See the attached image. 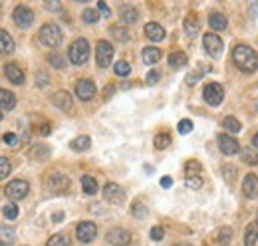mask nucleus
Masks as SVG:
<instances>
[{
  "label": "nucleus",
  "instance_id": "obj_46",
  "mask_svg": "<svg viewBox=\"0 0 258 246\" xmlns=\"http://www.w3.org/2000/svg\"><path fill=\"white\" fill-rule=\"evenodd\" d=\"M97 10H99L103 16H109V14H111V10H109V6H107L105 2H97Z\"/></svg>",
  "mask_w": 258,
  "mask_h": 246
},
{
  "label": "nucleus",
  "instance_id": "obj_10",
  "mask_svg": "<svg viewBox=\"0 0 258 246\" xmlns=\"http://www.w3.org/2000/svg\"><path fill=\"white\" fill-rule=\"evenodd\" d=\"M103 197H105L107 203L119 205V203H123L125 193H123V189H121L117 183H107L105 187H103Z\"/></svg>",
  "mask_w": 258,
  "mask_h": 246
},
{
  "label": "nucleus",
  "instance_id": "obj_3",
  "mask_svg": "<svg viewBox=\"0 0 258 246\" xmlns=\"http://www.w3.org/2000/svg\"><path fill=\"white\" fill-rule=\"evenodd\" d=\"M40 42L48 48H58L62 44V30L56 26V24H44L40 28V34H38Z\"/></svg>",
  "mask_w": 258,
  "mask_h": 246
},
{
  "label": "nucleus",
  "instance_id": "obj_41",
  "mask_svg": "<svg viewBox=\"0 0 258 246\" xmlns=\"http://www.w3.org/2000/svg\"><path fill=\"white\" fill-rule=\"evenodd\" d=\"M131 213H133V216H137V218H143V216L147 215V211H145V207H143L141 203H133Z\"/></svg>",
  "mask_w": 258,
  "mask_h": 246
},
{
  "label": "nucleus",
  "instance_id": "obj_9",
  "mask_svg": "<svg viewBox=\"0 0 258 246\" xmlns=\"http://www.w3.org/2000/svg\"><path fill=\"white\" fill-rule=\"evenodd\" d=\"M97 234V226L94 222L86 220V222H80L78 228H76V236L80 242H92Z\"/></svg>",
  "mask_w": 258,
  "mask_h": 246
},
{
  "label": "nucleus",
  "instance_id": "obj_25",
  "mask_svg": "<svg viewBox=\"0 0 258 246\" xmlns=\"http://www.w3.org/2000/svg\"><path fill=\"white\" fill-rule=\"evenodd\" d=\"M169 66L173 70H181L183 66H187V54L185 52H173L169 56Z\"/></svg>",
  "mask_w": 258,
  "mask_h": 246
},
{
  "label": "nucleus",
  "instance_id": "obj_21",
  "mask_svg": "<svg viewBox=\"0 0 258 246\" xmlns=\"http://www.w3.org/2000/svg\"><path fill=\"white\" fill-rule=\"evenodd\" d=\"M0 52L2 54H12L14 52V40L6 30H0Z\"/></svg>",
  "mask_w": 258,
  "mask_h": 246
},
{
  "label": "nucleus",
  "instance_id": "obj_31",
  "mask_svg": "<svg viewBox=\"0 0 258 246\" xmlns=\"http://www.w3.org/2000/svg\"><path fill=\"white\" fill-rule=\"evenodd\" d=\"M223 127H225L228 133H238L242 127H240V121L238 119H234V117H226L225 121H223Z\"/></svg>",
  "mask_w": 258,
  "mask_h": 246
},
{
  "label": "nucleus",
  "instance_id": "obj_50",
  "mask_svg": "<svg viewBox=\"0 0 258 246\" xmlns=\"http://www.w3.org/2000/svg\"><path fill=\"white\" fill-rule=\"evenodd\" d=\"M40 133H42V135H48V133H50V125H48V123H44V125L40 127Z\"/></svg>",
  "mask_w": 258,
  "mask_h": 246
},
{
  "label": "nucleus",
  "instance_id": "obj_6",
  "mask_svg": "<svg viewBox=\"0 0 258 246\" xmlns=\"http://www.w3.org/2000/svg\"><path fill=\"white\" fill-rule=\"evenodd\" d=\"M113 60V46L105 40H99L96 46V61L99 68H107Z\"/></svg>",
  "mask_w": 258,
  "mask_h": 246
},
{
  "label": "nucleus",
  "instance_id": "obj_4",
  "mask_svg": "<svg viewBox=\"0 0 258 246\" xmlns=\"http://www.w3.org/2000/svg\"><path fill=\"white\" fill-rule=\"evenodd\" d=\"M28 191H30V184L26 183V181H22V179H16V181H10V183L6 184V189H4V193H6V197L10 199V201H22L26 195H28Z\"/></svg>",
  "mask_w": 258,
  "mask_h": 246
},
{
  "label": "nucleus",
  "instance_id": "obj_5",
  "mask_svg": "<svg viewBox=\"0 0 258 246\" xmlns=\"http://www.w3.org/2000/svg\"><path fill=\"white\" fill-rule=\"evenodd\" d=\"M203 97H205V101H207L209 105L217 107V105H221L223 99H225V90H223L221 84H207L205 90H203Z\"/></svg>",
  "mask_w": 258,
  "mask_h": 246
},
{
  "label": "nucleus",
  "instance_id": "obj_14",
  "mask_svg": "<svg viewBox=\"0 0 258 246\" xmlns=\"http://www.w3.org/2000/svg\"><path fill=\"white\" fill-rule=\"evenodd\" d=\"M4 74H6V78L12 84H16V86H22L24 84V72H22V68L18 64H6Z\"/></svg>",
  "mask_w": 258,
  "mask_h": 246
},
{
  "label": "nucleus",
  "instance_id": "obj_13",
  "mask_svg": "<svg viewBox=\"0 0 258 246\" xmlns=\"http://www.w3.org/2000/svg\"><path fill=\"white\" fill-rule=\"evenodd\" d=\"M217 143H219V149L225 155H234V153H238V149H240V143H238L234 137L225 135V133L217 137Z\"/></svg>",
  "mask_w": 258,
  "mask_h": 246
},
{
  "label": "nucleus",
  "instance_id": "obj_23",
  "mask_svg": "<svg viewBox=\"0 0 258 246\" xmlns=\"http://www.w3.org/2000/svg\"><path fill=\"white\" fill-rule=\"evenodd\" d=\"M119 16H121V20L125 22V24H133V22H137V18H139V12L133 8V6H121V10H119Z\"/></svg>",
  "mask_w": 258,
  "mask_h": 246
},
{
  "label": "nucleus",
  "instance_id": "obj_38",
  "mask_svg": "<svg viewBox=\"0 0 258 246\" xmlns=\"http://www.w3.org/2000/svg\"><path fill=\"white\" fill-rule=\"evenodd\" d=\"M48 61H50V64H52L54 68H64V66H66L64 56H62V54H58L56 50H54V52H52V54L48 56Z\"/></svg>",
  "mask_w": 258,
  "mask_h": 246
},
{
  "label": "nucleus",
  "instance_id": "obj_11",
  "mask_svg": "<svg viewBox=\"0 0 258 246\" xmlns=\"http://www.w3.org/2000/svg\"><path fill=\"white\" fill-rule=\"evenodd\" d=\"M107 242L113 246H127L131 242V234H129V230L125 228H111L109 232H107Z\"/></svg>",
  "mask_w": 258,
  "mask_h": 246
},
{
  "label": "nucleus",
  "instance_id": "obj_49",
  "mask_svg": "<svg viewBox=\"0 0 258 246\" xmlns=\"http://www.w3.org/2000/svg\"><path fill=\"white\" fill-rule=\"evenodd\" d=\"M171 184H173L171 177H163V179H161V187H165V189H167V187H171Z\"/></svg>",
  "mask_w": 258,
  "mask_h": 246
},
{
  "label": "nucleus",
  "instance_id": "obj_37",
  "mask_svg": "<svg viewBox=\"0 0 258 246\" xmlns=\"http://www.w3.org/2000/svg\"><path fill=\"white\" fill-rule=\"evenodd\" d=\"M2 213H4V216H6L8 220H14V218L18 216V207H16L14 203H8V205H4Z\"/></svg>",
  "mask_w": 258,
  "mask_h": 246
},
{
  "label": "nucleus",
  "instance_id": "obj_30",
  "mask_svg": "<svg viewBox=\"0 0 258 246\" xmlns=\"http://www.w3.org/2000/svg\"><path fill=\"white\" fill-rule=\"evenodd\" d=\"M258 240V226L256 224H250L244 232V246H254Z\"/></svg>",
  "mask_w": 258,
  "mask_h": 246
},
{
  "label": "nucleus",
  "instance_id": "obj_44",
  "mask_svg": "<svg viewBox=\"0 0 258 246\" xmlns=\"http://www.w3.org/2000/svg\"><path fill=\"white\" fill-rule=\"evenodd\" d=\"M187 181V187H191V189H199L201 184H203V177H193V179H185Z\"/></svg>",
  "mask_w": 258,
  "mask_h": 246
},
{
  "label": "nucleus",
  "instance_id": "obj_12",
  "mask_svg": "<svg viewBox=\"0 0 258 246\" xmlns=\"http://www.w3.org/2000/svg\"><path fill=\"white\" fill-rule=\"evenodd\" d=\"M76 95L82 99V101H90L94 95H96V84L92 80H80L76 84Z\"/></svg>",
  "mask_w": 258,
  "mask_h": 246
},
{
  "label": "nucleus",
  "instance_id": "obj_18",
  "mask_svg": "<svg viewBox=\"0 0 258 246\" xmlns=\"http://www.w3.org/2000/svg\"><path fill=\"white\" fill-rule=\"evenodd\" d=\"M145 36L149 40H153V42H161L163 38H165V30H163L161 24L149 22V24H145Z\"/></svg>",
  "mask_w": 258,
  "mask_h": 246
},
{
  "label": "nucleus",
  "instance_id": "obj_45",
  "mask_svg": "<svg viewBox=\"0 0 258 246\" xmlns=\"http://www.w3.org/2000/svg\"><path fill=\"white\" fill-rule=\"evenodd\" d=\"M151 238H153V240H163L161 226H153V228H151Z\"/></svg>",
  "mask_w": 258,
  "mask_h": 246
},
{
  "label": "nucleus",
  "instance_id": "obj_8",
  "mask_svg": "<svg viewBox=\"0 0 258 246\" xmlns=\"http://www.w3.org/2000/svg\"><path fill=\"white\" fill-rule=\"evenodd\" d=\"M12 18H14V24H16L18 28H28V26L34 22V12L28 8V6L20 4V6H16V8H14Z\"/></svg>",
  "mask_w": 258,
  "mask_h": 246
},
{
  "label": "nucleus",
  "instance_id": "obj_34",
  "mask_svg": "<svg viewBox=\"0 0 258 246\" xmlns=\"http://www.w3.org/2000/svg\"><path fill=\"white\" fill-rule=\"evenodd\" d=\"M113 70H115V74H117V76L125 78V76H129V72H131V66H129L125 60H119L115 66H113Z\"/></svg>",
  "mask_w": 258,
  "mask_h": 246
},
{
  "label": "nucleus",
  "instance_id": "obj_7",
  "mask_svg": "<svg viewBox=\"0 0 258 246\" xmlns=\"http://www.w3.org/2000/svg\"><path fill=\"white\" fill-rule=\"evenodd\" d=\"M203 46H205L207 54L213 56V58H219V56L223 54V48H225V44H223V40L219 38V34H213V32L203 36Z\"/></svg>",
  "mask_w": 258,
  "mask_h": 246
},
{
  "label": "nucleus",
  "instance_id": "obj_29",
  "mask_svg": "<svg viewBox=\"0 0 258 246\" xmlns=\"http://www.w3.org/2000/svg\"><path fill=\"white\" fill-rule=\"evenodd\" d=\"M240 159H242V163H246V165H258L256 149H250V147L242 149V151H240Z\"/></svg>",
  "mask_w": 258,
  "mask_h": 246
},
{
  "label": "nucleus",
  "instance_id": "obj_43",
  "mask_svg": "<svg viewBox=\"0 0 258 246\" xmlns=\"http://www.w3.org/2000/svg\"><path fill=\"white\" fill-rule=\"evenodd\" d=\"M4 143H6V145H10V147H16L18 137H16L14 133H6V135H4Z\"/></svg>",
  "mask_w": 258,
  "mask_h": 246
},
{
  "label": "nucleus",
  "instance_id": "obj_17",
  "mask_svg": "<svg viewBox=\"0 0 258 246\" xmlns=\"http://www.w3.org/2000/svg\"><path fill=\"white\" fill-rule=\"evenodd\" d=\"M52 103H54L58 109H62V111H70L72 105H74L72 95H70L68 92H56L54 95H52Z\"/></svg>",
  "mask_w": 258,
  "mask_h": 246
},
{
  "label": "nucleus",
  "instance_id": "obj_1",
  "mask_svg": "<svg viewBox=\"0 0 258 246\" xmlns=\"http://www.w3.org/2000/svg\"><path fill=\"white\" fill-rule=\"evenodd\" d=\"M232 61H234V66L240 72H246V74L258 70V54L250 46H244V44L234 46V50H232Z\"/></svg>",
  "mask_w": 258,
  "mask_h": 246
},
{
  "label": "nucleus",
  "instance_id": "obj_28",
  "mask_svg": "<svg viewBox=\"0 0 258 246\" xmlns=\"http://www.w3.org/2000/svg\"><path fill=\"white\" fill-rule=\"evenodd\" d=\"M82 189L86 195H96L97 193V181L90 175H84L82 177Z\"/></svg>",
  "mask_w": 258,
  "mask_h": 246
},
{
  "label": "nucleus",
  "instance_id": "obj_15",
  "mask_svg": "<svg viewBox=\"0 0 258 246\" xmlns=\"http://www.w3.org/2000/svg\"><path fill=\"white\" fill-rule=\"evenodd\" d=\"M48 189L54 193H66L70 189V179L66 175H52L48 177Z\"/></svg>",
  "mask_w": 258,
  "mask_h": 246
},
{
  "label": "nucleus",
  "instance_id": "obj_33",
  "mask_svg": "<svg viewBox=\"0 0 258 246\" xmlns=\"http://www.w3.org/2000/svg\"><path fill=\"white\" fill-rule=\"evenodd\" d=\"M155 147L157 149H165V147H169L171 145V135H167V133H159V135H155Z\"/></svg>",
  "mask_w": 258,
  "mask_h": 246
},
{
  "label": "nucleus",
  "instance_id": "obj_53",
  "mask_svg": "<svg viewBox=\"0 0 258 246\" xmlns=\"http://www.w3.org/2000/svg\"><path fill=\"white\" fill-rule=\"evenodd\" d=\"M0 246H8V244H6V242H4V240H0Z\"/></svg>",
  "mask_w": 258,
  "mask_h": 246
},
{
  "label": "nucleus",
  "instance_id": "obj_51",
  "mask_svg": "<svg viewBox=\"0 0 258 246\" xmlns=\"http://www.w3.org/2000/svg\"><path fill=\"white\" fill-rule=\"evenodd\" d=\"M252 145H254V147L258 149V133L254 135V139H252Z\"/></svg>",
  "mask_w": 258,
  "mask_h": 246
},
{
  "label": "nucleus",
  "instance_id": "obj_54",
  "mask_svg": "<svg viewBox=\"0 0 258 246\" xmlns=\"http://www.w3.org/2000/svg\"><path fill=\"white\" fill-rule=\"evenodd\" d=\"M0 119H2V113H0Z\"/></svg>",
  "mask_w": 258,
  "mask_h": 246
},
{
  "label": "nucleus",
  "instance_id": "obj_40",
  "mask_svg": "<svg viewBox=\"0 0 258 246\" xmlns=\"http://www.w3.org/2000/svg\"><path fill=\"white\" fill-rule=\"evenodd\" d=\"M177 129H179L181 135H187V133H191V129H193V121H191V119H181L179 125H177Z\"/></svg>",
  "mask_w": 258,
  "mask_h": 246
},
{
  "label": "nucleus",
  "instance_id": "obj_52",
  "mask_svg": "<svg viewBox=\"0 0 258 246\" xmlns=\"http://www.w3.org/2000/svg\"><path fill=\"white\" fill-rule=\"evenodd\" d=\"M62 216H64L62 213H58V215H54V220H62Z\"/></svg>",
  "mask_w": 258,
  "mask_h": 246
},
{
  "label": "nucleus",
  "instance_id": "obj_47",
  "mask_svg": "<svg viewBox=\"0 0 258 246\" xmlns=\"http://www.w3.org/2000/svg\"><path fill=\"white\" fill-rule=\"evenodd\" d=\"M199 78H201V74H199V72H195V74H191V76H187V84H189V86H195Z\"/></svg>",
  "mask_w": 258,
  "mask_h": 246
},
{
  "label": "nucleus",
  "instance_id": "obj_24",
  "mask_svg": "<svg viewBox=\"0 0 258 246\" xmlns=\"http://www.w3.org/2000/svg\"><path fill=\"white\" fill-rule=\"evenodd\" d=\"M209 24H211L213 30L223 32L226 28V18L221 14V12H213V14L209 16Z\"/></svg>",
  "mask_w": 258,
  "mask_h": 246
},
{
  "label": "nucleus",
  "instance_id": "obj_20",
  "mask_svg": "<svg viewBox=\"0 0 258 246\" xmlns=\"http://www.w3.org/2000/svg\"><path fill=\"white\" fill-rule=\"evenodd\" d=\"M16 105V97L12 92H6V90H0V109L2 111H10L14 109Z\"/></svg>",
  "mask_w": 258,
  "mask_h": 246
},
{
  "label": "nucleus",
  "instance_id": "obj_36",
  "mask_svg": "<svg viewBox=\"0 0 258 246\" xmlns=\"http://www.w3.org/2000/svg\"><path fill=\"white\" fill-rule=\"evenodd\" d=\"M111 34L119 40V42H127L129 40V30L127 28H121V26H111Z\"/></svg>",
  "mask_w": 258,
  "mask_h": 246
},
{
  "label": "nucleus",
  "instance_id": "obj_32",
  "mask_svg": "<svg viewBox=\"0 0 258 246\" xmlns=\"http://www.w3.org/2000/svg\"><path fill=\"white\" fill-rule=\"evenodd\" d=\"M82 18H84V22H88V24H96L97 20H99V14H97V10H94V8H86V10L82 12Z\"/></svg>",
  "mask_w": 258,
  "mask_h": 246
},
{
  "label": "nucleus",
  "instance_id": "obj_35",
  "mask_svg": "<svg viewBox=\"0 0 258 246\" xmlns=\"http://www.w3.org/2000/svg\"><path fill=\"white\" fill-rule=\"evenodd\" d=\"M46 246H70V240H68V236H64V234H54L46 242Z\"/></svg>",
  "mask_w": 258,
  "mask_h": 246
},
{
  "label": "nucleus",
  "instance_id": "obj_27",
  "mask_svg": "<svg viewBox=\"0 0 258 246\" xmlns=\"http://www.w3.org/2000/svg\"><path fill=\"white\" fill-rule=\"evenodd\" d=\"M185 179H193V177H203V167L199 161H189L185 167Z\"/></svg>",
  "mask_w": 258,
  "mask_h": 246
},
{
  "label": "nucleus",
  "instance_id": "obj_26",
  "mask_svg": "<svg viewBox=\"0 0 258 246\" xmlns=\"http://www.w3.org/2000/svg\"><path fill=\"white\" fill-rule=\"evenodd\" d=\"M185 32H187V36H197L199 34V18H197L195 12H191L185 18Z\"/></svg>",
  "mask_w": 258,
  "mask_h": 246
},
{
  "label": "nucleus",
  "instance_id": "obj_22",
  "mask_svg": "<svg viewBox=\"0 0 258 246\" xmlns=\"http://www.w3.org/2000/svg\"><path fill=\"white\" fill-rule=\"evenodd\" d=\"M90 145H92V139H90L88 135H80V137L72 139V143H70V147H72L74 151H78V153L88 151V149H90Z\"/></svg>",
  "mask_w": 258,
  "mask_h": 246
},
{
  "label": "nucleus",
  "instance_id": "obj_42",
  "mask_svg": "<svg viewBox=\"0 0 258 246\" xmlns=\"http://www.w3.org/2000/svg\"><path fill=\"white\" fill-rule=\"evenodd\" d=\"M145 80H147V84H151V86H153V84H157V82H159V72H157V70H151V72L147 74V78H145Z\"/></svg>",
  "mask_w": 258,
  "mask_h": 246
},
{
  "label": "nucleus",
  "instance_id": "obj_2",
  "mask_svg": "<svg viewBox=\"0 0 258 246\" xmlns=\"http://www.w3.org/2000/svg\"><path fill=\"white\" fill-rule=\"evenodd\" d=\"M70 61L74 64V66H82V64H86L88 58H90V44H88V40H84V38H78V40H74L72 42V46H70Z\"/></svg>",
  "mask_w": 258,
  "mask_h": 246
},
{
  "label": "nucleus",
  "instance_id": "obj_39",
  "mask_svg": "<svg viewBox=\"0 0 258 246\" xmlns=\"http://www.w3.org/2000/svg\"><path fill=\"white\" fill-rule=\"evenodd\" d=\"M10 171H12L10 161H8L6 157H0V181H2L4 177H8V175H10Z\"/></svg>",
  "mask_w": 258,
  "mask_h": 246
},
{
  "label": "nucleus",
  "instance_id": "obj_16",
  "mask_svg": "<svg viewBox=\"0 0 258 246\" xmlns=\"http://www.w3.org/2000/svg\"><path fill=\"white\" fill-rule=\"evenodd\" d=\"M242 193H244V197H248V199H254L258 195V177L254 173H248V175L244 177V181H242Z\"/></svg>",
  "mask_w": 258,
  "mask_h": 246
},
{
  "label": "nucleus",
  "instance_id": "obj_48",
  "mask_svg": "<svg viewBox=\"0 0 258 246\" xmlns=\"http://www.w3.org/2000/svg\"><path fill=\"white\" fill-rule=\"evenodd\" d=\"M228 238H230V230L225 228V230H223V240H221V244H228Z\"/></svg>",
  "mask_w": 258,
  "mask_h": 246
},
{
  "label": "nucleus",
  "instance_id": "obj_19",
  "mask_svg": "<svg viewBox=\"0 0 258 246\" xmlns=\"http://www.w3.org/2000/svg\"><path fill=\"white\" fill-rule=\"evenodd\" d=\"M159 60H161V50H159V48H155V46L143 48V61H145L147 66H155Z\"/></svg>",
  "mask_w": 258,
  "mask_h": 246
}]
</instances>
